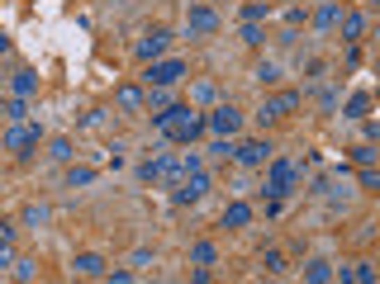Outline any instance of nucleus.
<instances>
[{
    "instance_id": "f257e3e1",
    "label": "nucleus",
    "mask_w": 380,
    "mask_h": 284,
    "mask_svg": "<svg viewBox=\"0 0 380 284\" xmlns=\"http://www.w3.org/2000/svg\"><path fill=\"white\" fill-rule=\"evenodd\" d=\"M152 128L162 133L166 142H176V147H195V137L205 133V114L190 109V104H171L162 114H152Z\"/></svg>"
},
{
    "instance_id": "f03ea898",
    "label": "nucleus",
    "mask_w": 380,
    "mask_h": 284,
    "mask_svg": "<svg viewBox=\"0 0 380 284\" xmlns=\"http://www.w3.org/2000/svg\"><path fill=\"white\" fill-rule=\"evenodd\" d=\"M299 181V166L290 156H271L267 161V185H262V199H285Z\"/></svg>"
},
{
    "instance_id": "7ed1b4c3",
    "label": "nucleus",
    "mask_w": 380,
    "mask_h": 284,
    "mask_svg": "<svg viewBox=\"0 0 380 284\" xmlns=\"http://www.w3.org/2000/svg\"><path fill=\"white\" fill-rule=\"evenodd\" d=\"M38 142H43V133H38V124H29V119L10 124V133H5V152L10 156H33Z\"/></svg>"
},
{
    "instance_id": "20e7f679",
    "label": "nucleus",
    "mask_w": 380,
    "mask_h": 284,
    "mask_svg": "<svg viewBox=\"0 0 380 284\" xmlns=\"http://www.w3.org/2000/svg\"><path fill=\"white\" fill-rule=\"evenodd\" d=\"M181 76H186V62H181V57H157V62H148L143 85H148V90H152V85H176Z\"/></svg>"
},
{
    "instance_id": "39448f33",
    "label": "nucleus",
    "mask_w": 380,
    "mask_h": 284,
    "mask_svg": "<svg viewBox=\"0 0 380 284\" xmlns=\"http://www.w3.org/2000/svg\"><path fill=\"white\" fill-rule=\"evenodd\" d=\"M299 90H280V95H271V100H262V109H257V124L267 128V124H276V119H285V114H295L299 109Z\"/></svg>"
},
{
    "instance_id": "423d86ee",
    "label": "nucleus",
    "mask_w": 380,
    "mask_h": 284,
    "mask_svg": "<svg viewBox=\"0 0 380 284\" xmlns=\"http://www.w3.org/2000/svg\"><path fill=\"white\" fill-rule=\"evenodd\" d=\"M205 128L219 133V137H233V133L243 128V114H238L233 104H214V109L205 114Z\"/></svg>"
},
{
    "instance_id": "0eeeda50",
    "label": "nucleus",
    "mask_w": 380,
    "mask_h": 284,
    "mask_svg": "<svg viewBox=\"0 0 380 284\" xmlns=\"http://www.w3.org/2000/svg\"><path fill=\"white\" fill-rule=\"evenodd\" d=\"M205 194H209V176L205 171H190V176L176 181V204H200Z\"/></svg>"
},
{
    "instance_id": "6e6552de",
    "label": "nucleus",
    "mask_w": 380,
    "mask_h": 284,
    "mask_svg": "<svg viewBox=\"0 0 380 284\" xmlns=\"http://www.w3.org/2000/svg\"><path fill=\"white\" fill-rule=\"evenodd\" d=\"M166 43H171V28H162V24H157V28H148V33H143V38H138V62H157V57H162V52H166Z\"/></svg>"
},
{
    "instance_id": "1a4fd4ad",
    "label": "nucleus",
    "mask_w": 380,
    "mask_h": 284,
    "mask_svg": "<svg viewBox=\"0 0 380 284\" xmlns=\"http://www.w3.org/2000/svg\"><path fill=\"white\" fill-rule=\"evenodd\" d=\"M114 104H119L124 114H143V109H148V95H143V85L124 81V85H114Z\"/></svg>"
},
{
    "instance_id": "9d476101",
    "label": "nucleus",
    "mask_w": 380,
    "mask_h": 284,
    "mask_svg": "<svg viewBox=\"0 0 380 284\" xmlns=\"http://www.w3.org/2000/svg\"><path fill=\"white\" fill-rule=\"evenodd\" d=\"M233 156H238L243 166H267V161H271V142L247 137V142H238V147H233Z\"/></svg>"
},
{
    "instance_id": "9b49d317",
    "label": "nucleus",
    "mask_w": 380,
    "mask_h": 284,
    "mask_svg": "<svg viewBox=\"0 0 380 284\" xmlns=\"http://www.w3.org/2000/svg\"><path fill=\"white\" fill-rule=\"evenodd\" d=\"M186 28H190V33H214V28H219V10H214V5H190Z\"/></svg>"
},
{
    "instance_id": "f8f14e48",
    "label": "nucleus",
    "mask_w": 380,
    "mask_h": 284,
    "mask_svg": "<svg viewBox=\"0 0 380 284\" xmlns=\"http://www.w3.org/2000/svg\"><path fill=\"white\" fill-rule=\"evenodd\" d=\"M10 85H15V95H38V72H33V67H19V72H15V76H10Z\"/></svg>"
},
{
    "instance_id": "ddd939ff",
    "label": "nucleus",
    "mask_w": 380,
    "mask_h": 284,
    "mask_svg": "<svg viewBox=\"0 0 380 284\" xmlns=\"http://www.w3.org/2000/svg\"><path fill=\"white\" fill-rule=\"evenodd\" d=\"M247 223H252V204L233 199V204L223 208V228H247Z\"/></svg>"
},
{
    "instance_id": "4468645a",
    "label": "nucleus",
    "mask_w": 380,
    "mask_h": 284,
    "mask_svg": "<svg viewBox=\"0 0 380 284\" xmlns=\"http://www.w3.org/2000/svg\"><path fill=\"white\" fill-rule=\"evenodd\" d=\"M72 265H77V275H90V280H100V275H105V260L95 256V251H81Z\"/></svg>"
},
{
    "instance_id": "2eb2a0df",
    "label": "nucleus",
    "mask_w": 380,
    "mask_h": 284,
    "mask_svg": "<svg viewBox=\"0 0 380 284\" xmlns=\"http://www.w3.org/2000/svg\"><path fill=\"white\" fill-rule=\"evenodd\" d=\"M338 19H342V38H347V43H356V38L366 33V15H356V10H347V15H338Z\"/></svg>"
},
{
    "instance_id": "dca6fc26",
    "label": "nucleus",
    "mask_w": 380,
    "mask_h": 284,
    "mask_svg": "<svg viewBox=\"0 0 380 284\" xmlns=\"http://www.w3.org/2000/svg\"><path fill=\"white\" fill-rule=\"evenodd\" d=\"M366 109H371V95L356 90V95H347V104H342V119H366Z\"/></svg>"
},
{
    "instance_id": "f3484780",
    "label": "nucleus",
    "mask_w": 380,
    "mask_h": 284,
    "mask_svg": "<svg viewBox=\"0 0 380 284\" xmlns=\"http://www.w3.org/2000/svg\"><path fill=\"white\" fill-rule=\"evenodd\" d=\"M0 114H5V119H10V124H19V119H24V114H29L24 95H10V100H0Z\"/></svg>"
},
{
    "instance_id": "a211bd4d",
    "label": "nucleus",
    "mask_w": 380,
    "mask_h": 284,
    "mask_svg": "<svg viewBox=\"0 0 380 284\" xmlns=\"http://www.w3.org/2000/svg\"><path fill=\"white\" fill-rule=\"evenodd\" d=\"M267 15H271V0H247L243 5V19H252V24H262Z\"/></svg>"
},
{
    "instance_id": "6ab92c4d",
    "label": "nucleus",
    "mask_w": 380,
    "mask_h": 284,
    "mask_svg": "<svg viewBox=\"0 0 380 284\" xmlns=\"http://www.w3.org/2000/svg\"><path fill=\"white\" fill-rule=\"evenodd\" d=\"M304 280H314V284L333 280V265H328V260H309V265H304Z\"/></svg>"
},
{
    "instance_id": "aec40b11",
    "label": "nucleus",
    "mask_w": 380,
    "mask_h": 284,
    "mask_svg": "<svg viewBox=\"0 0 380 284\" xmlns=\"http://www.w3.org/2000/svg\"><path fill=\"white\" fill-rule=\"evenodd\" d=\"M243 43H247V48H262V43H267V28L252 24V19H243Z\"/></svg>"
},
{
    "instance_id": "412c9836",
    "label": "nucleus",
    "mask_w": 380,
    "mask_h": 284,
    "mask_svg": "<svg viewBox=\"0 0 380 284\" xmlns=\"http://www.w3.org/2000/svg\"><path fill=\"white\" fill-rule=\"evenodd\" d=\"M48 156H53V161H72V137H53V142H48Z\"/></svg>"
},
{
    "instance_id": "4be33fe9",
    "label": "nucleus",
    "mask_w": 380,
    "mask_h": 284,
    "mask_svg": "<svg viewBox=\"0 0 380 284\" xmlns=\"http://www.w3.org/2000/svg\"><path fill=\"white\" fill-rule=\"evenodd\" d=\"M219 95V85L214 81H195V85H190V100H200V104H209Z\"/></svg>"
},
{
    "instance_id": "5701e85b",
    "label": "nucleus",
    "mask_w": 380,
    "mask_h": 284,
    "mask_svg": "<svg viewBox=\"0 0 380 284\" xmlns=\"http://www.w3.org/2000/svg\"><path fill=\"white\" fill-rule=\"evenodd\" d=\"M190 260H195V265H214V247H209V242H195V247H190Z\"/></svg>"
},
{
    "instance_id": "b1692460",
    "label": "nucleus",
    "mask_w": 380,
    "mask_h": 284,
    "mask_svg": "<svg viewBox=\"0 0 380 284\" xmlns=\"http://www.w3.org/2000/svg\"><path fill=\"white\" fill-rule=\"evenodd\" d=\"M338 15H342L338 5H319V15H314V24H319V28H333V24H338Z\"/></svg>"
},
{
    "instance_id": "393cba45",
    "label": "nucleus",
    "mask_w": 380,
    "mask_h": 284,
    "mask_svg": "<svg viewBox=\"0 0 380 284\" xmlns=\"http://www.w3.org/2000/svg\"><path fill=\"white\" fill-rule=\"evenodd\" d=\"M90 181H95L90 166H72V171H67V185H72V190H77V185H90Z\"/></svg>"
},
{
    "instance_id": "a878e982",
    "label": "nucleus",
    "mask_w": 380,
    "mask_h": 284,
    "mask_svg": "<svg viewBox=\"0 0 380 284\" xmlns=\"http://www.w3.org/2000/svg\"><path fill=\"white\" fill-rule=\"evenodd\" d=\"M262 270H267V275H285V256H280V251H267V256H262Z\"/></svg>"
},
{
    "instance_id": "bb28decb",
    "label": "nucleus",
    "mask_w": 380,
    "mask_h": 284,
    "mask_svg": "<svg viewBox=\"0 0 380 284\" xmlns=\"http://www.w3.org/2000/svg\"><path fill=\"white\" fill-rule=\"evenodd\" d=\"M347 152H352V161H361V166L376 161V147H371V142H356V147H347Z\"/></svg>"
},
{
    "instance_id": "cd10ccee",
    "label": "nucleus",
    "mask_w": 380,
    "mask_h": 284,
    "mask_svg": "<svg viewBox=\"0 0 380 284\" xmlns=\"http://www.w3.org/2000/svg\"><path fill=\"white\" fill-rule=\"evenodd\" d=\"M24 223H29V228L48 223V208H43V204H29V208H24Z\"/></svg>"
},
{
    "instance_id": "c85d7f7f",
    "label": "nucleus",
    "mask_w": 380,
    "mask_h": 284,
    "mask_svg": "<svg viewBox=\"0 0 380 284\" xmlns=\"http://www.w3.org/2000/svg\"><path fill=\"white\" fill-rule=\"evenodd\" d=\"M352 280H356V284H371V280H376V265L356 260V265H352Z\"/></svg>"
},
{
    "instance_id": "c756f323",
    "label": "nucleus",
    "mask_w": 380,
    "mask_h": 284,
    "mask_svg": "<svg viewBox=\"0 0 380 284\" xmlns=\"http://www.w3.org/2000/svg\"><path fill=\"white\" fill-rule=\"evenodd\" d=\"M356 181L366 185V190H380V171H376V166H361V176H356Z\"/></svg>"
},
{
    "instance_id": "7c9ffc66",
    "label": "nucleus",
    "mask_w": 380,
    "mask_h": 284,
    "mask_svg": "<svg viewBox=\"0 0 380 284\" xmlns=\"http://www.w3.org/2000/svg\"><path fill=\"white\" fill-rule=\"evenodd\" d=\"M257 81H262V85H276V81H280V72H276L271 62H262V67H257Z\"/></svg>"
},
{
    "instance_id": "2f4dec72",
    "label": "nucleus",
    "mask_w": 380,
    "mask_h": 284,
    "mask_svg": "<svg viewBox=\"0 0 380 284\" xmlns=\"http://www.w3.org/2000/svg\"><path fill=\"white\" fill-rule=\"evenodd\" d=\"M100 280H105V284H129V280H134V270H105Z\"/></svg>"
},
{
    "instance_id": "473e14b6",
    "label": "nucleus",
    "mask_w": 380,
    "mask_h": 284,
    "mask_svg": "<svg viewBox=\"0 0 380 284\" xmlns=\"http://www.w3.org/2000/svg\"><path fill=\"white\" fill-rule=\"evenodd\" d=\"M15 275H19V280H33L38 270H33V260H24V256H19V260H15Z\"/></svg>"
},
{
    "instance_id": "72a5a7b5",
    "label": "nucleus",
    "mask_w": 380,
    "mask_h": 284,
    "mask_svg": "<svg viewBox=\"0 0 380 284\" xmlns=\"http://www.w3.org/2000/svg\"><path fill=\"white\" fill-rule=\"evenodd\" d=\"M190 280H195V284H209V280H214V270H209V265H195V270H190Z\"/></svg>"
},
{
    "instance_id": "f704fd0d",
    "label": "nucleus",
    "mask_w": 380,
    "mask_h": 284,
    "mask_svg": "<svg viewBox=\"0 0 380 284\" xmlns=\"http://www.w3.org/2000/svg\"><path fill=\"white\" fill-rule=\"evenodd\" d=\"M0 242H15V223L10 218H0Z\"/></svg>"
},
{
    "instance_id": "c9c22d12",
    "label": "nucleus",
    "mask_w": 380,
    "mask_h": 284,
    "mask_svg": "<svg viewBox=\"0 0 380 284\" xmlns=\"http://www.w3.org/2000/svg\"><path fill=\"white\" fill-rule=\"evenodd\" d=\"M0 52H10V38H5V33H0Z\"/></svg>"
}]
</instances>
